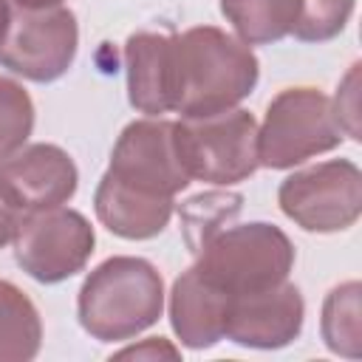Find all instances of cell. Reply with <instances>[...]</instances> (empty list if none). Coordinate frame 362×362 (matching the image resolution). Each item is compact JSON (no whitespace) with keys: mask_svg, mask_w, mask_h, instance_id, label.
I'll list each match as a JSON object with an SVG mask.
<instances>
[{"mask_svg":"<svg viewBox=\"0 0 362 362\" xmlns=\"http://www.w3.org/2000/svg\"><path fill=\"white\" fill-rule=\"evenodd\" d=\"M260 65L252 48L215 25L173 37V110L181 119L212 116L246 99Z\"/></svg>","mask_w":362,"mask_h":362,"instance_id":"1","label":"cell"},{"mask_svg":"<svg viewBox=\"0 0 362 362\" xmlns=\"http://www.w3.org/2000/svg\"><path fill=\"white\" fill-rule=\"evenodd\" d=\"M164 308V283L141 257H110L79 288V322L99 342H122L153 322Z\"/></svg>","mask_w":362,"mask_h":362,"instance_id":"2","label":"cell"},{"mask_svg":"<svg viewBox=\"0 0 362 362\" xmlns=\"http://www.w3.org/2000/svg\"><path fill=\"white\" fill-rule=\"evenodd\" d=\"M195 255V274L226 297L272 288L283 283L294 266L291 240L272 223L221 229Z\"/></svg>","mask_w":362,"mask_h":362,"instance_id":"3","label":"cell"},{"mask_svg":"<svg viewBox=\"0 0 362 362\" xmlns=\"http://www.w3.org/2000/svg\"><path fill=\"white\" fill-rule=\"evenodd\" d=\"M173 147L184 173L206 184L229 187L257 167V122L249 110L229 107L212 116H189L173 124Z\"/></svg>","mask_w":362,"mask_h":362,"instance_id":"4","label":"cell"},{"mask_svg":"<svg viewBox=\"0 0 362 362\" xmlns=\"http://www.w3.org/2000/svg\"><path fill=\"white\" fill-rule=\"evenodd\" d=\"M339 141L342 130L331 99L317 88H286L272 99L257 130V158L263 167L286 170L339 147Z\"/></svg>","mask_w":362,"mask_h":362,"instance_id":"5","label":"cell"},{"mask_svg":"<svg viewBox=\"0 0 362 362\" xmlns=\"http://www.w3.org/2000/svg\"><path fill=\"white\" fill-rule=\"evenodd\" d=\"M76 45L79 28L71 8H25L11 3L8 28L0 42V65L31 82H54L71 68Z\"/></svg>","mask_w":362,"mask_h":362,"instance_id":"6","label":"cell"},{"mask_svg":"<svg viewBox=\"0 0 362 362\" xmlns=\"http://www.w3.org/2000/svg\"><path fill=\"white\" fill-rule=\"evenodd\" d=\"M277 201L305 232H342L362 212V173L348 158H331L288 175Z\"/></svg>","mask_w":362,"mask_h":362,"instance_id":"7","label":"cell"},{"mask_svg":"<svg viewBox=\"0 0 362 362\" xmlns=\"http://www.w3.org/2000/svg\"><path fill=\"white\" fill-rule=\"evenodd\" d=\"M93 226L74 209H42L20 215L14 257L40 283H59L85 269L93 255Z\"/></svg>","mask_w":362,"mask_h":362,"instance_id":"8","label":"cell"},{"mask_svg":"<svg viewBox=\"0 0 362 362\" xmlns=\"http://www.w3.org/2000/svg\"><path fill=\"white\" fill-rule=\"evenodd\" d=\"M107 173L133 189L164 198H173L189 184V175L178 164L173 147V122L164 119L127 124L113 147Z\"/></svg>","mask_w":362,"mask_h":362,"instance_id":"9","label":"cell"},{"mask_svg":"<svg viewBox=\"0 0 362 362\" xmlns=\"http://www.w3.org/2000/svg\"><path fill=\"white\" fill-rule=\"evenodd\" d=\"M76 181L71 156L57 144H28L0 158V198L17 215L62 206Z\"/></svg>","mask_w":362,"mask_h":362,"instance_id":"10","label":"cell"},{"mask_svg":"<svg viewBox=\"0 0 362 362\" xmlns=\"http://www.w3.org/2000/svg\"><path fill=\"white\" fill-rule=\"evenodd\" d=\"M303 314L300 288L283 280L272 288L232 297L223 337L246 348H283L300 334Z\"/></svg>","mask_w":362,"mask_h":362,"instance_id":"11","label":"cell"},{"mask_svg":"<svg viewBox=\"0 0 362 362\" xmlns=\"http://www.w3.org/2000/svg\"><path fill=\"white\" fill-rule=\"evenodd\" d=\"M127 96L147 116L173 110V37L141 31L124 45Z\"/></svg>","mask_w":362,"mask_h":362,"instance_id":"12","label":"cell"},{"mask_svg":"<svg viewBox=\"0 0 362 362\" xmlns=\"http://www.w3.org/2000/svg\"><path fill=\"white\" fill-rule=\"evenodd\" d=\"M229 300L223 291L204 283L195 269H187L170 294V322L187 348H212L223 339Z\"/></svg>","mask_w":362,"mask_h":362,"instance_id":"13","label":"cell"},{"mask_svg":"<svg viewBox=\"0 0 362 362\" xmlns=\"http://www.w3.org/2000/svg\"><path fill=\"white\" fill-rule=\"evenodd\" d=\"M93 204L99 221L113 235L127 240H147L158 235L173 215V198L133 189L116 181L110 173H105V178L99 181Z\"/></svg>","mask_w":362,"mask_h":362,"instance_id":"14","label":"cell"},{"mask_svg":"<svg viewBox=\"0 0 362 362\" xmlns=\"http://www.w3.org/2000/svg\"><path fill=\"white\" fill-rule=\"evenodd\" d=\"M221 11L238 31L240 42L266 45L291 34L300 0H221Z\"/></svg>","mask_w":362,"mask_h":362,"instance_id":"15","label":"cell"},{"mask_svg":"<svg viewBox=\"0 0 362 362\" xmlns=\"http://www.w3.org/2000/svg\"><path fill=\"white\" fill-rule=\"evenodd\" d=\"M42 342L34 303L14 283L0 280V362H28Z\"/></svg>","mask_w":362,"mask_h":362,"instance_id":"16","label":"cell"},{"mask_svg":"<svg viewBox=\"0 0 362 362\" xmlns=\"http://www.w3.org/2000/svg\"><path fill=\"white\" fill-rule=\"evenodd\" d=\"M362 286L356 280L337 286L322 305V339L328 351L359 359L362 356V308H359Z\"/></svg>","mask_w":362,"mask_h":362,"instance_id":"17","label":"cell"},{"mask_svg":"<svg viewBox=\"0 0 362 362\" xmlns=\"http://www.w3.org/2000/svg\"><path fill=\"white\" fill-rule=\"evenodd\" d=\"M240 195L235 192H206L195 195L181 206V221H184V235L192 252H198L212 235H218L229 218L240 212Z\"/></svg>","mask_w":362,"mask_h":362,"instance_id":"18","label":"cell"},{"mask_svg":"<svg viewBox=\"0 0 362 362\" xmlns=\"http://www.w3.org/2000/svg\"><path fill=\"white\" fill-rule=\"evenodd\" d=\"M34 127V105L23 85L0 76V158L20 150Z\"/></svg>","mask_w":362,"mask_h":362,"instance_id":"19","label":"cell"},{"mask_svg":"<svg viewBox=\"0 0 362 362\" xmlns=\"http://www.w3.org/2000/svg\"><path fill=\"white\" fill-rule=\"evenodd\" d=\"M354 0H300V14L291 34L303 42L334 40L351 20Z\"/></svg>","mask_w":362,"mask_h":362,"instance_id":"20","label":"cell"},{"mask_svg":"<svg viewBox=\"0 0 362 362\" xmlns=\"http://www.w3.org/2000/svg\"><path fill=\"white\" fill-rule=\"evenodd\" d=\"M359 65H354L345 76V82L339 85V93L331 105L334 110V119L342 130V136H351V139H359Z\"/></svg>","mask_w":362,"mask_h":362,"instance_id":"21","label":"cell"},{"mask_svg":"<svg viewBox=\"0 0 362 362\" xmlns=\"http://www.w3.org/2000/svg\"><path fill=\"white\" fill-rule=\"evenodd\" d=\"M116 359H178V348H173L161 337H150L141 345H133V348L119 351Z\"/></svg>","mask_w":362,"mask_h":362,"instance_id":"22","label":"cell"},{"mask_svg":"<svg viewBox=\"0 0 362 362\" xmlns=\"http://www.w3.org/2000/svg\"><path fill=\"white\" fill-rule=\"evenodd\" d=\"M17 221H20V215L0 198V249L6 246V243H11L14 240V232H17Z\"/></svg>","mask_w":362,"mask_h":362,"instance_id":"23","label":"cell"},{"mask_svg":"<svg viewBox=\"0 0 362 362\" xmlns=\"http://www.w3.org/2000/svg\"><path fill=\"white\" fill-rule=\"evenodd\" d=\"M8 17H11V3H8V0H0V42H3V37H6Z\"/></svg>","mask_w":362,"mask_h":362,"instance_id":"24","label":"cell"},{"mask_svg":"<svg viewBox=\"0 0 362 362\" xmlns=\"http://www.w3.org/2000/svg\"><path fill=\"white\" fill-rule=\"evenodd\" d=\"M17 6L25 8H51V6H62V0H14Z\"/></svg>","mask_w":362,"mask_h":362,"instance_id":"25","label":"cell"}]
</instances>
